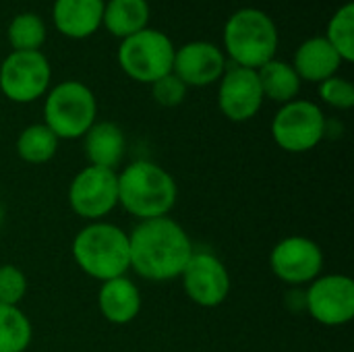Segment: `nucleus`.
Wrapping results in <instances>:
<instances>
[{"label":"nucleus","instance_id":"nucleus-1","mask_svg":"<svg viewBox=\"0 0 354 352\" xmlns=\"http://www.w3.org/2000/svg\"><path fill=\"white\" fill-rule=\"evenodd\" d=\"M129 249L131 270L151 282L180 278L195 253L185 228L168 216L139 222L129 234Z\"/></svg>","mask_w":354,"mask_h":352},{"label":"nucleus","instance_id":"nucleus-2","mask_svg":"<svg viewBox=\"0 0 354 352\" xmlns=\"http://www.w3.org/2000/svg\"><path fill=\"white\" fill-rule=\"evenodd\" d=\"M176 197V180L153 162H133L118 174V205L139 222L168 216Z\"/></svg>","mask_w":354,"mask_h":352},{"label":"nucleus","instance_id":"nucleus-3","mask_svg":"<svg viewBox=\"0 0 354 352\" xmlns=\"http://www.w3.org/2000/svg\"><path fill=\"white\" fill-rule=\"evenodd\" d=\"M222 52L234 66L257 71L276 58L280 35L274 19L266 10L245 6L228 17L222 31Z\"/></svg>","mask_w":354,"mask_h":352},{"label":"nucleus","instance_id":"nucleus-4","mask_svg":"<svg viewBox=\"0 0 354 352\" xmlns=\"http://www.w3.org/2000/svg\"><path fill=\"white\" fill-rule=\"evenodd\" d=\"M73 259L83 274L106 282L131 270L129 234L116 224L91 222L73 241Z\"/></svg>","mask_w":354,"mask_h":352},{"label":"nucleus","instance_id":"nucleus-5","mask_svg":"<svg viewBox=\"0 0 354 352\" xmlns=\"http://www.w3.org/2000/svg\"><path fill=\"white\" fill-rule=\"evenodd\" d=\"M97 118L93 91L81 81H62L48 89L44 102V124L58 139L83 137Z\"/></svg>","mask_w":354,"mask_h":352},{"label":"nucleus","instance_id":"nucleus-6","mask_svg":"<svg viewBox=\"0 0 354 352\" xmlns=\"http://www.w3.org/2000/svg\"><path fill=\"white\" fill-rule=\"evenodd\" d=\"M174 52L176 48L164 31L145 27L143 31L120 39L118 64L129 79L151 85L172 73Z\"/></svg>","mask_w":354,"mask_h":352},{"label":"nucleus","instance_id":"nucleus-7","mask_svg":"<svg viewBox=\"0 0 354 352\" xmlns=\"http://www.w3.org/2000/svg\"><path fill=\"white\" fill-rule=\"evenodd\" d=\"M328 135V120L322 108L309 100L282 104L272 120V137L278 147L290 154L311 151Z\"/></svg>","mask_w":354,"mask_h":352},{"label":"nucleus","instance_id":"nucleus-8","mask_svg":"<svg viewBox=\"0 0 354 352\" xmlns=\"http://www.w3.org/2000/svg\"><path fill=\"white\" fill-rule=\"evenodd\" d=\"M52 66L41 50L10 52L0 64V91L15 104H31L48 93Z\"/></svg>","mask_w":354,"mask_h":352},{"label":"nucleus","instance_id":"nucleus-9","mask_svg":"<svg viewBox=\"0 0 354 352\" xmlns=\"http://www.w3.org/2000/svg\"><path fill=\"white\" fill-rule=\"evenodd\" d=\"M68 203L77 216L100 222L118 205V172L97 166L83 168L68 187Z\"/></svg>","mask_w":354,"mask_h":352},{"label":"nucleus","instance_id":"nucleus-10","mask_svg":"<svg viewBox=\"0 0 354 352\" xmlns=\"http://www.w3.org/2000/svg\"><path fill=\"white\" fill-rule=\"evenodd\" d=\"M305 307L322 326H344L354 317V282L342 274L319 276L305 293Z\"/></svg>","mask_w":354,"mask_h":352},{"label":"nucleus","instance_id":"nucleus-11","mask_svg":"<svg viewBox=\"0 0 354 352\" xmlns=\"http://www.w3.org/2000/svg\"><path fill=\"white\" fill-rule=\"evenodd\" d=\"M270 266L276 278L286 284H311L324 270V251L311 239L286 237L272 249Z\"/></svg>","mask_w":354,"mask_h":352},{"label":"nucleus","instance_id":"nucleus-12","mask_svg":"<svg viewBox=\"0 0 354 352\" xmlns=\"http://www.w3.org/2000/svg\"><path fill=\"white\" fill-rule=\"evenodd\" d=\"M180 278L187 297L199 307L214 309L228 299L230 274L214 253H193Z\"/></svg>","mask_w":354,"mask_h":352},{"label":"nucleus","instance_id":"nucleus-13","mask_svg":"<svg viewBox=\"0 0 354 352\" xmlns=\"http://www.w3.org/2000/svg\"><path fill=\"white\" fill-rule=\"evenodd\" d=\"M218 106L232 122L251 120L263 106V91L257 71L243 66H228L218 81Z\"/></svg>","mask_w":354,"mask_h":352},{"label":"nucleus","instance_id":"nucleus-14","mask_svg":"<svg viewBox=\"0 0 354 352\" xmlns=\"http://www.w3.org/2000/svg\"><path fill=\"white\" fill-rule=\"evenodd\" d=\"M228 68V58L222 48L212 41H189L176 48L172 73L187 87H205L218 83Z\"/></svg>","mask_w":354,"mask_h":352},{"label":"nucleus","instance_id":"nucleus-15","mask_svg":"<svg viewBox=\"0 0 354 352\" xmlns=\"http://www.w3.org/2000/svg\"><path fill=\"white\" fill-rule=\"evenodd\" d=\"M106 0H54L52 21L71 39H85L102 27Z\"/></svg>","mask_w":354,"mask_h":352},{"label":"nucleus","instance_id":"nucleus-16","mask_svg":"<svg viewBox=\"0 0 354 352\" xmlns=\"http://www.w3.org/2000/svg\"><path fill=\"white\" fill-rule=\"evenodd\" d=\"M340 66H342V58L324 35L305 39L297 48L292 58V68L297 71L299 79L309 83H322L338 75Z\"/></svg>","mask_w":354,"mask_h":352},{"label":"nucleus","instance_id":"nucleus-17","mask_svg":"<svg viewBox=\"0 0 354 352\" xmlns=\"http://www.w3.org/2000/svg\"><path fill=\"white\" fill-rule=\"evenodd\" d=\"M97 307L106 322L114 326L131 324L141 311V293L127 276L102 282L97 293Z\"/></svg>","mask_w":354,"mask_h":352},{"label":"nucleus","instance_id":"nucleus-18","mask_svg":"<svg viewBox=\"0 0 354 352\" xmlns=\"http://www.w3.org/2000/svg\"><path fill=\"white\" fill-rule=\"evenodd\" d=\"M85 139V156L89 160V166L116 170L122 162L127 141L124 133L116 122L102 120L93 122V127L83 135Z\"/></svg>","mask_w":354,"mask_h":352},{"label":"nucleus","instance_id":"nucleus-19","mask_svg":"<svg viewBox=\"0 0 354 352\" xmlns=\"http://www.w3.org/2000/svg\"><path fill=\"white\" fill-rule=\"evenodd\" d=\"M147 0H106L102 27L118 39H127L149 25Z\"/></svg>","mask_w":354,"mask_h":352},{"label":"nucleus","instance_id":"nucleus-20","mask_svg":"<svg viewBox=\"0 0 354 352\" xmlns=\"http://www.w3.org/2000/svg\"><path fill=\"white\" fill-rule=\"evenodd\" d=\"M257 77H259V85L263 91L266 100H272L276 104H288L292 100H297L299 91H301V79L297 75V71L292 68V64L284 62V60H270L266 62L261 68H257Z\"/></svg>","mask_w":354,"mask_h":352},{"label":"nucleus","instance_id":"nucleus-21","mask_svg":"<svg viewBox=\"0 0 354 352\" xmlns=\"http://www.w3.org/2000/svg\"><path fill=\"white\" fill-rule=\"evenodd\" d=\"M58 141L46 124H29L17 137V156L27 164H46L56 156Z\"/></svg>","mask_w":354,"mask_h":352},{"label":"nucleus","instance_id":"nucleus-22","mask_svg":"<svg viewBox=\"0 0 354 352\" xmlns=\"http://www.w3.org/2000/svg\"><path fill=\"white\" fill-rule=\"evenodd\" d=\"M48 35L44 19L35 12H19L6 27V39L12 52H37Z\"/></svg>","mask_w":354,"mask_h":352},{"label":"nucleus","instance_id":"nucleus-23","mask_svg":"<svg viewBox=\"0 0 354 352\" xmlns=\"http://www.w3.org/2000/svg\"><path fill=\"white\" fill-rule=\"evenodd\" d=\"M31 334V324L19 307L0 305V352H25Z\"/></svg>","mask_w":354,"mask_h":352},{"label":"nucleus","instance_id":"nucleus-24","mask_svg":"<svg viewBox=\"0 0 354 352\" xmlns=\"http://www.w3.org/2000/svg\"><path fill=\"white\" fill-rule=\"evenodd\" d=\"M330 46L338 52L342 62L354 60V4H342L330 19L328 31L324 35Z\"/></svg>","mask_w":354,"mask_h":352},{"label":"nucleus","instance_id":"nucleus-25","mask_svg":"<svg viewBox=\"0 0 354 352\" xmlns=\"http://www.w3.org/2000/svg\"><path fill=\"white\" fill-rule=\"evenodd\" d=\"M319 98L338 110H351L354 106V85L344 77H330L319 83Z\"/></svg>","mask_w":354,"mask_h":352},{"label":"nucleus","instance_id":"nucleus-26","mask_svg":"<svg viewBox=\"0 0 354 352\" xmlns=\"http://www.w3.org/2000/svg\"><path fill=\"white\" fill-rule=\"evenodd\" d=\"M27 293V278L17 266H0V305L19 307Z\"/></svg>","mask_w":354,"mask_h":352},{"label":"nucleus","instance_id":"nucleus-27","mask_svg":"<svg viewBox=\"0 0 354 352\" xmlns=\"http://www.w3.org/2000/svg\"><path fill=\"white\" fill-rule=\"evenodd\" d=\"M187 91H189V87L174 73H168L162 79H158L156 83H151V95L164 108L180 106L187 98Z\"/></svg>","mask_w":354,"mask_h":352},{"label":"nucleus","instance_id":"nucleus-28","mask_svg":"<svg viewBox=\"0 0 354 352\" xmlns=\"http://www.w3.org/2000/svg\"><path fill=\"white\" fill-rule=\"evenodd\" d=\"M2 222H4V210H2V203H0V228H2Z\"/></svg>","mask_w":354,"mask_h":352}]
</instances>
